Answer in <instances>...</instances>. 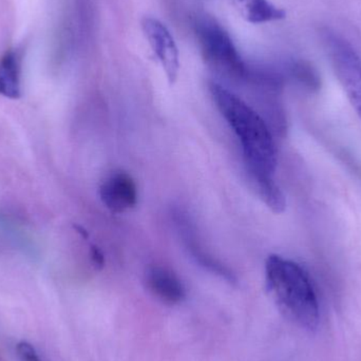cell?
<instances>
[{
    "label": "cell",
    "mask_w": 361,
    "mask_h": 361,
    "mask_svg": "<svg viewBox=\"0 0 361 361\" xmlns=\"http://www.w3.org/2000/svg\"><path fill=\"white\" fill-rule=\"evenodd\" d=\"M231 1L239 11L240 15L252 23L281 20L286 17L284 10L277 8L269 0H231Z\"/></svg>",
    "instance_id": "cell-10"
},
{
    "label": "cell",
    "mask_w": 361,
    "mask_h": 361,
    "mask_svg": "<svg viewBox=\"0 0 361 361\" xmlns=\"http://www.w3.org/2000/svg\"><path fill=\"white\" fill-rule=\"evenodd\" d=\"M142 27L152 51L164 68L169 82L173 84L179 74L180 57L173 35L166 25L152 17H145Z\"/></svg>",
    "instance_id": "cell-5"
},
{
    "label": "cell",
    "mask_w": 361,
    "mask_h": 361,
    "mask_svg": "<svg viewBox=\"0 0 361 361\" xmlns=\"http://www.w3.org/2000/svg\"><path fill=\"white\" fill-rule=\"evenodd\" d=\"M145 283L148 290L166 305H178L186 297V290L180 278L165 267L156 265L148 267Z\"/></svg>",
    "instance_id": "cell-8"
},
{
    "label": "cell",
    "mask_w": 361,
    "mask_h": 361,
    "mask_svg": "<svg viewBox=\"0 0 361 361\" xmlns=\"http://www.w3.org/2000/svg\"><path fill=\"white\" fill-rule=\"evenodd\" d=\"M195 25L202 53L208 65L229 80H248L250 70L240 56L229 34L212 17H200Z\"/></svg>",
    "instance_id": "cell-3"
},
{
    "label": "cell",
    "mask_w": 361,
    "mask_h": 361,
    "mask_svg": "<svg viewBox=\"0 0 361 361\" xmlns=\"http://www.w3.org/2000/svg\"><path fill=\"white\" fill-rule=\"evenodd\" d=\"M175 222L185 246L197 263L207 271H212L214 275L226 280L229 283H235L237 278L233 275V271L204 250L199 242V238L190 219L182 212H178L175 214Z\"/></svg>",
    "instance_id": "cell-6"
},
{
    "label": "cell",
    "mask_w": 361,
    "mask_h": 361,
    "mask_svg": "<svg viewBox=\"0 0 361 361\" xmlns=\"http://www.w3.org/2000/svg\"><path fill=\"white\" fill-rule=\"evenodd\" d=\"M265 281L271 298L288 320L310 332L318 328L317 294L302 267L290 259L271 255L265 263Z\"/></svg>",
    "instance_id": "cell-2"
},
{
    "label": "cell",
    "mask_w": 361,
    "mask_h": 361,
    "mask_svg": "<svg viewBox=\"0 0 361 361\" xmlns=\"http://www.w3.org/2000/svg\"><path fill=\"white\" fill-rule=\"evenodd\" d=\"M210 93L227 124L241 144L244 163L252 187L275 182L277 148L271 129L258 112L218 82H210Z\"/></svg>",
    "instance_id": "cell-1"
},
{
    "label": "cell",
    "mask_w": 361,
    "mask_h": 361,
    "mask_svg": "<svg viewBox=\"0 0 361 361\" xmlns=\"http://www.w3.org/2000/svg\"><path fill=\"white\" fill-rule=\"evenodd\" d=\"M326 42L335 73L361 121V59L341 36L326 34Z\"/></svg>",
    "instance_id": "cell-4"
},
{
    "label": "cell",
    "mask_w": 361,
    "mask_h": 361,
    "mask_svg": "<svg viewBox=\"0 0 361 361\" xmlns=\"http://www.w3.org/2000/svg\"><path fill=\"white\" fill-rule=\"evenodd\" d=\"M91 258H92L93 264L97 267H103L104 265V255L102 254L101 250L99 248L93 246L91 250Z\"/></svg>",
    "instance_id": "cell-12"
},
{
    "label": "cell",
    "mask_w": 361,
    "mask_h": 361,
    "mask_svg": "<svg viewBox=\"0 0 361 361\" xmlns=\"http://www.w3.org/2000/svg\"><path fill=\"white\" fill-rule=\"evenodd\" d=\"M99 195L108 209L121 214L137 205V184L128 173L116 171L103 180Z\"/></svg>",
    "instance_id": "cell-7"
},
{
    "label": "cell",
    "mask_w": 361,
    "mask_h": 361,
    "mask_svg": "<svg viewBox=\"0 0 361 361\" xmlns=\"http://www.w3.org/2000/svg\"><path fill=\"white\" fill-rule=\"evenodd\" d=\"M16 352L20 361H40L35 349L25 341H21L17 345Z\"/></svg>",
    "instance_id": "cell-11"
},
{
    "label": "cell",
    "mask_w": 361,
    "mask_h": 361,
    "mask_svg": "<svg viewBox=\"0 0 361 361\" xmlns=\"http://www.w3.org/2000/svg\"><path fill=\"white\" fill-rule=\"evenodd\" d=\"M21 55L11 50L0 59V94L8 99L20 97Z\"/></svg>",
    "instance_id": "cell-9"
}]
</instances>
